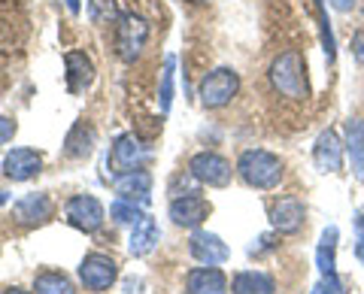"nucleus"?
<instances>
[{
  "mask_svg": "<svg viewBox=\"0 0 364 294\" xmlns=\"http://www.w3.org/2000/svg\"><path fill=\"white\" fill-rule=\"evenodd\" d=\"M119 6L116 0H88V18L95 25H107V21H119Z\"/></svg>",
  "mask_w": 364,
  "mask_h": 294,
  "instance_id": "nucleus-27",
  "label": "nucleus"
},
{
  "mask_svg": "<svg viewBox=\"0 0 364 294\" xmlns=\"http://www.w3.org/2000/svg\"><path fill=\"white\" fill-rule=\"evenodd\" d=\"M4 294H31V291H21V288H9V291H4Z\"/></svg>",
  "mask_w": 364,
  "mask_h": 294,
  "instance_id": "nucleus-35",
  "label": "nucleus"
},
{
  "mask_svg": "<svg viewBox=\"0 0 364 294\" xmlns=\"http://www.w3.org/2000/svg\"><path fill=\"white\" fill-rule=\"evenodd\" d=\"M304 222H306V207H304L301 197L286 195L270 207V224H273V231L282 234V236L298 234L304 228Z\"/></svg>",
  "mask_w": 364,
  "mask_h": 294,
  "instance_id": "nucleus-10",
  "label": "nucleus"
},
{
  "mask_svg": "<svg viewBox=\"0 0 364 294\" xmlns=\"http://www.w3.org/2000/svg\"><path fill=\"white\" fill-rule=\"evenodd\" d=\"M0 170H4L6 179H13V183H28V179H33V176L43 170V158H40L37 149L16 146V149H9L4 155V164H0Z\"/></svg>",
  "mask_w": 364,
  "mask_h": 294,
  "instance_id": "nucleus-11",
  "label": "nucleus"
},
{
  "mask_svg": "<svg viewBox=\"0 0 364 294\" xmlns=\"http://www.w3.org/2000/svg\"><path fill=\"white\" fill-rule=\"evenodd\" d=\"M270 85L273 92L286 100H294V104H301V100L310 97V76H306V61L298 49H286L279 52L277 58L270 64Z\"/></svg>",
  "mask_w": 364,
  "mask_h": 294,
  "instance_id": "nucleus-1",
  "label": "nucleus"
},
{
  "mask_svg": "<svg viewBox=\"0 0 364 294\" xmlns=\"http://www.w3.org/2000/svg\"><path fill=\"white\" fill-rule=\"evenodd\" d=\"M282 173H286L282 158L267 149H246L237 158V176H240L249 188L273 191L282 183Z\"/></svg>",
  "mask_w": 364,
  "mask_h": 294,
  "instance_id": "nucleus-2",
  "label": "nucleus"
},
{
  "mask_svg": "<svg viewBox=\"0 0 364 294\" xmlns=\"http://www.w3.org/2000/svg\"><path fill=\"white\" fill-rule=\"evenodd\" d=\"M240 92V73L234 67H215L200 82V107L203 109H222Z\"/></svg>",
  "mask_w": 364,
  "mask_h": 294,
  "instance_id": "nucleus-3",
  "label": "nucleus"
},
{
  "mask_svg": "<svg viewBox=\"0 0 364 294\" xmlns=\"http://www.w3.org/2000/svg\"><path fill=\"white\" fill-rule=\"evenodd\" d=\"M149 158V149L140 146V140L134 134H119L116 143H112V152H109V170L112 176H122V173H131V170H140Z\"/></svg>",
  "mask_w": 364,
  "mask_h": 294,
  "instance_id": "nucleus-7",
  "label": "nucleus"
},
{
  "mask_svg": "<svg viewBox=\"0 0 364 294\" xmlns=\"http://www.w3.org/2000/svg\"><path fill=\"white\" fill-rule=\"evenodd\" d=\"M228 276L219 267H195L186 276V291L188 294H228Z\"/></svg>",
  "mask_w": 364,
  "mask_h": 294,
  "instance_id": "nucleus-16",
  "label": "nucleus"
},
{
  "mask_svg": "<svg viewBox=\"0 0 364 294\" xmlns=\"http://www.w3.org/2000/svg\"><path fill=\"white\" fill-rule=\"evenodd\" d=\"M346 155L352 164V173L364 185V119H349L346 121Z\"/></svg>",
  "mask_w": 364,
  "mask_h": 294,
  "instance_id": "nucleus-20",
  "label": "nucleus"
},
{
  "mask_svg": "<svg viewBox=\"0 0 364 294\" xmlns=\"http://www.w3.org/2000/svg\"><path fill=\"white\" fill-rule=\"evenodd\" d=\"M188 252L203 267H219V264H225L228 258H231V249H228V243L222 240L219 234H210V231H195V234H191Z\"/></svg>",
  "mask_w": 364,
  "mask_h": 294,
  "instance_id": "nucleus-12",
  "label": "nucleus"
},
{
  "mask_svg": "<svg viewBox=\"0 0 364 294\" xmlns=\"http://www.w3.org/2000/svg\"><path fill=\"white\" fill-rule=\"evenodd\" d=\"M79 279L88 291H107L119 279V264L104 252H91L79 264Z\"/></svg>",
  "mask_w": 364,
  "mask_h": 294,
  "instance_id": "nucleus-8",
  "label": "nucleus"
},
{
  "mask_svg": "<svg viewBox=\"0 0 364 294\" xmlns=\"http://www.w3.org/2000/svg\"><path fill=\"white\" fill-rule=\"evenodd\" d=\"M170 222L176 224V228H191V231H198L203 219L210 216V203L207 197H200V195H182L176 200H170Z\"/></svg>",
  "mask_w": 364,
  "mask_h": 294,
  "instance_id": "nucleus-13",
  "label": "nucleus"
},
{
  "mask_svg": "<svg viewBox=\"0 0 364 294\" xmlns=\"http://www.w3.org/2000/svg\"><path fill=\"white\" fill-rule=\"evenodd\" d=\"M277 282L264 270H240L231 279V294H273Z\"/></svg>",
  "mask_w": 364,
  "mask_h": 294,
  "instance_id": "nucleus-21",
  "label": "nucleus"
},
{
  "mask_svg": "<svg viewBox=\"0 0 364 294\" xmlns=\"http://www.w3.org/2000/svg\"><path fill=\"white\" fill-rule=\"evenodd\" d=\"M6 203H9V195H6L4 188H0V207H6Z\"/></svg>",
  "mask_w": 364,
  "mask_h": 294,
  "instance_id": "nucleus-34",
  "label": "nucleus"
},
{
  "mask_svg": "<svg viewBox=\"0 0 364 294\" xmlns=\"http://www.w3.org/2000/svg\"><path fill=\"white\" fill-rule=\"evenodd\" d=\"M310 294H343V282H340V276H318Z\"/></svg>",
  "mask_w": 364,
  "mask_h": 294,
  "instance_id": "nucleus-28",
  "label": "nucleus"
},
{
  "mask_svg": "<svg viewBox=\"0 0 364 294\" xmlns=\"http://www.w3.org/2000/svg\"><path fill=\"white\" fill-rule=\"evenodd\" d=\"M173 79H176V55H167L164 67H161V82H158V109L170 112V104H173Z\"/></svg>",
  "mask_w": 364,
  "mask_h": 294,
  "instance_id": "nucleus-23",
  "label": "nucleus"
},
{
  "mask_svg": "<svg viewBox=\"0 0 364 294\" xmlns=\"http://www.w3.org/2000/svg\"><path fill=\"white\" fill-rule=\"evenodd\" d=\"M112 188H116L119 197L134 200V203H140V207H146V203H149V195H152V176L140 167V170L116 176V179H112Z\"/></svg>",
  "mask_w": 364,
  "mask_h": 294,
  "instance_id": "nucleus-15",
  "label": "nucleus"
},
{
  "mask_svg": "<svg viewBox=\"0 0 364 294\" xmlns=\"http://www.w3.org/2000/svg\"><path fill=\"white\" fill-rule=\"evenodd\" d=\"M158 236H161V231H158L155 219L143 216V219L131 228V236H128V252H131L134 258H146V255H149L152 249L158 246Z\"/></svg>",
  "mask_w": 364,
  "mask_h": 294,
  "instance_id": "nucleus-19",
  "label": "nucleus"
},
{
  "mask_svg": "<svg viewBox=\"0 0 364 294\" xmlns=\"http://www.w3.org/2000/svg\"><path fill=\"white\" fill-rule=\"evenodd\" d=\"M352 55H355V61L364 67V31L352 33Z\"/></svg>",
  "mask_w": 364,
  "mask_h": 294,
  "instance_id": "nucleus-31",
  "label": "nucleus"
},
{
  "mask_svg": "<svg viewBox=\"0 0 364 294\" xmlns=\"http://www.w3.org/2000/svg\"><path fill=\"white\" fill-rule=\"evenodd\" d=\"M146 43H149V21H146L143 16H134V13L119 16V25H116V49H119V58L124 64H134L143 55Z\"/></svg>",
  "mask_w": 364,
  "mask_h": 294,
  "instance_id": "nucleus-4",
  "label": "nucleus"
},
{
  "mask_svg": "<svg viewBox=\"0 0 364 294\" xmlns=\"http://www.w3.org/2000/svg\"><path fill=\"white\" fill-rule=\"evenodd\" d=\"M55 212V203L49 195H25L21 200H16L13 207V219L21 224V228H37V224H46Z\"/></svg>",
  "mask_w": 364,
  "mask_h": 294,
  "instance_id": "nucleus-14",
  "label": "nucleus"
},
{
  "mask_svg": "<svg viewBox=\"0 0 364 294\" xmlns=\"http://www.w3.org/2000/svg\"><path fill=\"white\" fill-rule=\"evenodd\" d=\"M64 67H67V88H70L73 94L85 92V88L95 82V64H91L85 52H67Z\"/></svg>",
  "mask_w": 364,
  "mask_h": 294,
  "instance_id": "nucleus-17",
  "label": "nucleus"
},
{
  "mask_svg": "<svg viewBox=\"0 0 364 294\" xmlns=\"http://www.w3.org/2000/svg\"><path fill=\"white\" fill-rule=\"evenodd\" d=\"M33 294H76V288L64 273H40L33 279Z\"/></svg>",
  "mask_w": 364,
  "mask_h": 294,
  "instance_id": "nucleus-24",
  "label": "nucleus"
},
{
  "mask_svg": "<svg viewBox=\"0 0 364 294\" xmlns=\"http://www.w3.org/2000/svg\"><path fill=\"white\" fill-rule=\"evenodd\" d=\"M95 140H97L95 128L85 121H76L64 140V152L70 158H85V155H91V149H95Z\"/></svg>",
  "mask_w": 364,
  "mask_h": 294,
  "instance_id": "nucleus-22",
  "label": "nucleus"
},
{
  "mask_svg": "<svg viewBox=\"0 0 364 294\" xmlns=\"http://www.w3.org/2000/svg\"><path fill=\"white\" fill-rule=\"evenodd\" d=\"M13 137H16V121L6 119V116H0V146L13 143Z\"/></svg>",
  "mask_w": 364,
  "mask_h": 294,
  "instance_id": "nucleus-30",
  "label": "nucleus"
},
{
  "mask_svg": "<svg viewBox=\"0 0 364 294\" xmlns=\"http://www.w3.org/2000/svg\"><path fill=\"white\" fill-rule=\"evenodd\" d=\"M67 9H70V13L76 16V13H79V9H82V4H79V0H67Z\"/></svg>",
  "mask_w": 364,
  "mask_h": 294,
  "instance_id": "nucleus-33",
  "label": "nucleus"
},
{
  "mask_svg": "<svg viewBox=\"0 0 364 294\" xmlns=\"http://www.w3.org/2000/svg\"><path fill=\"white\" fill-rule=\"evenodd\" d=\"M337 243H340L337 224H328L322 231V236H318V246H316L318 276H337Z\"/></svg>",
  "mask_w": 364,
  "mask_h": 294,
  "instance_id": "nucleus-18",
  "label": "nucleus"
},
{
  "mask_svg": "<svg viewBox=\"0 0 364 294\" xmlns=\"http://www.w3.org/2000/svg\"><path fill=\"white\" fill-rule=\"evenodd\" d=\"M343 158H346V143L337 131H322L316 137L313 146V164L318 167L322 173H340L343 170Z\"/></svg>",
  "mask_w": 364,
  "mask_h": 294,
  "instance_id": "nucleus-9",
  "label": "nucleus"
},
{
  "mask_svg": "<svg viewBox=\"0 0 364 294\" xmlns=\"http://www.w3.org/2000/svg\"><path fill=\"white\" fill-rule=\"evenodd\" d=\"M328 4H331L337 13H352V9H355V0H328Z\"/></svg>",
  "mask_w": 364,
  "mask_h": 294,
  "instance_id": "nucleus-32",
  "label": "nucleus"
},
{
  "mask_svg": "<svg viewBox=\"0 0 364 294\" xmlns=\"http://www.w3.org/2000/svg\"><path fill=\"white\" fill-rule=\"evenodd\" d=\"M188 173L210 188H225V185H231L237 167H231L228 158L215 155V152H198V155H191V161H188Z\"/></svg>",
  "mask_w": 364,
  "mask_h": 294,
  "instance_id": "nucleus-5",
  "label": "nucleus"
},
{
  "mask_svg": "<svg viewBox=\"0 0 364 294\" xmlns=\"http://www.w3.org/2000/svg\"><path fill=\"white\" fill-rule=\"evenodd\" d=\"M355 258L364 267V209L355 212Z\"/></svg>",
  "mask_w": 364,
  "mask_h": 294,
  "instance_id": "nucleus-29",
  "label": "nucleus"
},
{
  "mask_svg": "<svg viewBox=\"0 0 364 294\" xmlns=\"http://www.w3.org/2000/svg\"><path fill=\"white\" fill-rule=\"evenodd\" d=\"M143 216H146L143 207H140V203H134V200L116 197V200L109 203V219L116 222V224H131V228H134V224L140 222Z\"/></svg>",
  "mask_w": 364,
  "mask_h": 294,
  "instance_id": "nucleus-25",
  "label": "nucleus"
},
{
  "mask_svg": "<svg viewBox=\"0 0 364 294\" xmlns=\"http://www.w3.org/2000/svg\"><path fill=\"white\" fill-rule=\"evenodd\" d=\"M64 216L76 231L95 234L100 224H104L107 212H104V203H100L95 195H73L70 200L64 203Z\"/></svg>",
  "mask_w": 364,
  "mask_h": 294,
  "instance_id": "nucleus-6",
  "label": "nucleus"
},
{
  "mask_svg": "<svg viewBox=\"0 0 364 294\" xmlns=\"http://www.w3.org/2000/svg\"><path fill=\"white\" fill-rule=\"evenodd\" d=\"M191 4H203V0H191Z\"/></svg>",
  "mask_w": 364,
  "mask_h": 294,
  "instance_id": "nucleus-36",
  "label": "nucleus"
},
{
  "mask_svg": "<svg viewBox=\"0 0 364 294\" xmlns=\"http://www.w3.org/2000/svg\"><path fill=\"white\" fill-rule=\"evenodd\" d=\"M313 6H316L318 31H322V46H325V55H328V64H334V58H337V46H334L331 21H328V13H325V0H313Z\"/></svg>",
  "mask_w": 364,
  "mask_h": 294,
  "instance_id": "nucleus-26",
  "label": "nucleus"
}]
</instances>
